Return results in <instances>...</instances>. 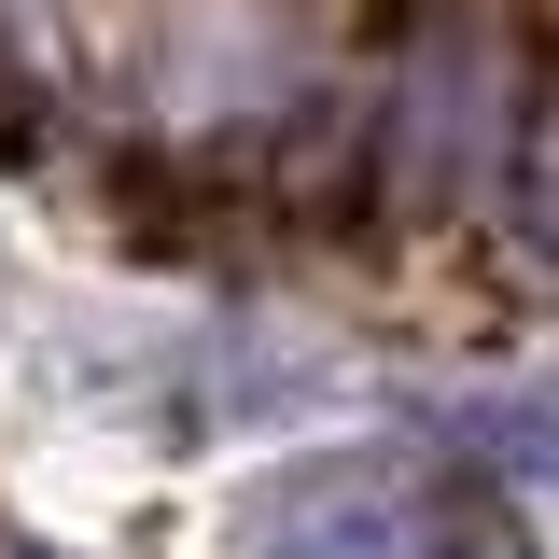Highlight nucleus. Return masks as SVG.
Here are the masks:
<instances>
[{"instance_id": "nucleus-1", "label": "nucleus", "mask_w": 559, "mask_h": 559, "mask_svg": "<svg viewBox=\"0 0 559 559\" xmlns=\"http://www.w3.org/2000/svg\"><path fill=\"white\" fill-rule=\"evenodd\" d=\"M224 532L252 559H518V532L433 448H308L238 489Z\"/></svg>"}, {"instance_id": "nucleus-2", "label": "nucleus", "mask_w": 559, "mask_h": 559, "mask_svg": "<svg viewBox=\"0 0 559 559\" xmlns=\"http://www.w3.org/2000/svg\"><path fill=\"white\" fill-rule=\"evenodd\" d=\"M433 448H448V462H489V476H559V378L448 392V406H433Z\"/></svg>"}, {"instance_id": "nucleus-3", "label": "nucleus", "mask_w": 559, "mask_h": 559, "mask_svg": "<svg viewBox=\"0 0 559 559\" xmlns=\"http://www.w3.org/2000/svg\"><path fill=\"white\" fill-rule=\"evenodd\" d=\"M532 238H559V84H546V112H532Z\"/></svg>"}, {"instance_id": "nucleus-4", "label": "nucleus", "mask_w": 559, "mask_h": 559, "mask_svg": "<svg viewBox=\"0 0 559 559\" xmlns=\"http://www.w3.org/2000/svg\"><path fill=\"white\" fill-rule=\"evenodd\" d=\"M0 559H43V546H0Z\"/></svg>"}]
</instances>
